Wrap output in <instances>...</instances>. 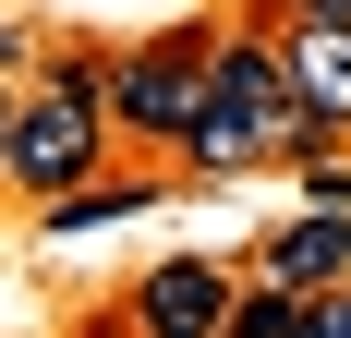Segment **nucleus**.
<instances>
[{"label": "nucleus", "mask_w": 351, "mask_h": 338, "mask_svg": "<svg viewBox=\"0 0 351 338\" xmlns=\"http://www.w3.org/2000/svg\"><path fill=\"white\" fill-rule=\"evenodd\" d=\"M109 145H121V121H109V73L73 61V73H49V85H25L12 133H0V181H12V194H73V181L109 169Z\"/></svg>", "instance_id": "1"}, {"label": "nucleus", "mask_w": 351, "mask_h": 338, "mask_svg": "<svg viewBox=\"0 0 351 338\" xmlns=\"http://www.w3.org/2000/svg\"><path fill=\"white\" fill-rule=\"evenodd\" d=\"M291 121H303L291 49H267V36H218V49H206V121H194L182 157H194V169H254V157L291 145Z\"/></svg>", "instance_id": "2"}, {"label": "nucleus", "mask_w": 351, "mask_h": 338, "mask_svg": "<svg viewBox=\"0 0 351 338\" xmlns=\"http://www.w3.org/2000/svg\"><path fill=\"white\" fill-rule=\"evenodd\" d=\"M109 121H121V145H145V157H182L194 121H206V49H194V36H145L134 61H109Z\"/></svg>", "instance_id": "3"}, {"label": "nucleus", "mask_w": 351, "mask_h": 338, "mask_svg": "<svg viewBox=\"0 0 351 338\" xmlns=\"http://www.w3.org/2000/svg\"><path fill=\"white\" fill-rule=\"evenodd\" d=\"M230 302H243V290H230V266H206V254H170V266L134 278V326L145 338H218Z\"/></svg>", "instance_id": "4"}, {"label": "nucleus", "mask_w": 351, "mask_h": 338, "mask_svg": "<svg viewBox=\"0 0 351 338\" xmlns=\"http://www.w3.org/2000/svg\"><path fill=\"white\" fill-rule=\"evenodd\" d=\"M254 278H279V290H339V278H351V218H339V205L279 218L267 254H254Z\"/></svg>", "instance_id": "5"}, {"label": "nucleus", "mask_w": 351, "mask_h": 338, "mask_svg": "<svg viewBox=\"0 0 351 338\" xmlns=\"http://www.w3.org/2000/svg\"><path fill=\"white\" fill-rule=\"evenodd\" d=\"M291 85H303V109L315 121H339L351 133V25H327V12H291Z\"/></svg>", "instance_id": "6"}, {"label": "nucleus", "mask_w": 351, "mask_h": 338, "mask_svg": "<svg viewBox=\"0 0 351 338\" xmlns=\"http://www.w3.org/2000/svg\"><path fill=\"white\" fill-rule=\"evenodd\" d=\"M134 205H158V181H73V194H49V242H85V230H109V218H134Z\"/></svg>", "instance_id": "7"}, {"label": "nucleus", "mask_w": 351, "mask_h": 338, "mask_svg": "<svg viewBox=\"0 0 351 338\" xmlns=\"http://www.w3.org/2000/svg\"><path fill=\"white\" fill-rule=\"evenodd\" d=\"M303 205H339L351 218V157H303Z\"/></svg>", "instance_id": "8"}, {"label": "nucleus", "mask_w": 351, "mask_h": 338, "mask_svg": "<svg viewBox=\"0 0 351 338\" xmlns=\"http://www.w3.org/2000/svg\"><path fill=\"white\" fill-rule=\"evenodd\" d=\"M315 338H351V278H339V290H315Z\"/></svg>", "instance_id": "9"}, {"label": "nucleus", "mask_w": 351, "mask_h": 338, "mask_svg": "<svg viewBox=\"0 0 351 338\" xmlns=\"http://www.w3.org/2000/svg\"><path fill=\"white\" fill-rule=\"evenodd\" d=\"M291 12H327V25H351V0H291Z\"/></svg>", "instance_id": "10"}, {"label": "nucleus", "mask_w": 351, "mask_h": 338, "mask_svg": "<svg viewBox=\"0 0 351 338\" xmlns=\"http://www.w3.org/2000/svg\"><path fill=\"white\" fill-rule=\"evenodd\" d=\"M12 109H25V97H12V85H0V133H12Z\"/></svg>", "instance_id": "11"}, {"label": "nucleus", "mask_w": 351, "mask_h": 338, "mask_svg": "<svg viewBox=\"0 0 351 338\" xmlns=\"http://www.w3.org/2000/svg\"><path fill=\"white\" fill-rule=\"evenodd\" d=\"M12 49H25V36H12V25H0V61H12Z\"/></svg>", "instance_id": "12"}]
</instances>
